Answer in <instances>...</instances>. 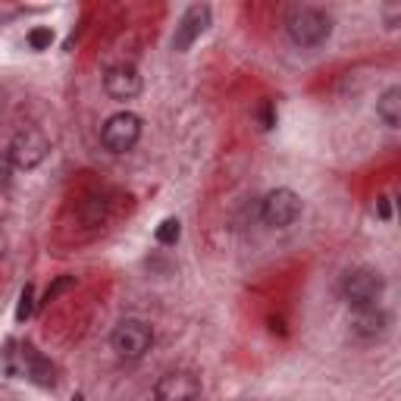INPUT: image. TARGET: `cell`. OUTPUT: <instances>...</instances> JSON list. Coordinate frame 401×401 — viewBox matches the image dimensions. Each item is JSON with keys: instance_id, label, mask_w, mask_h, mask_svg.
Masks as SVG:
<instances>
[{"instance_id": "7a4b0ae2", "label": "cell", "mask_w": 401, "mask_h": 401, "mask_svg": "<svg viewBox=\"0 0 401 401\" xmlns=\"http://www.w3.org/2000/svg\"><path fill=\"white\" fill-rule=\"evenodd\" d=\"M383 292H386V279H383V273H376V270L360 266V270H351L342 276V298L348 301L354 311L373 307L383 298Z\"/></svg>"}, {"instance_id": "ba28073f", "label": "cell", "mask_w": 401, "mask_h": 401, "mask_svg": "<svg viewBox=\"0 0 401 401\" xmlns=\"http://www.w3.org/2000/svg\"><path fill=\"white\" fill-rule=\"evenodd\" d=\"M207 25H210V6H207V4L189 6V10L182 13V19H179V25H176L172 48H176L179 53H185V50H189L191 44H195L198 38L207 32Z\"/></svg>"}, {"instance_id": "2e32d148", "label": "cell", "mask_w": 401, "mask_h": 401, "mask_svg": "<svg viewBox=\"0 0 401 401\" xmlns=\"http://www.w3.org/2000/svg\"><path fill=\"white\" fill-rule=\"evenodd\" d=\"M76 289V276H57L53 283L48 285V292H44V304H50V301H57L63 292Z\"/></svg>"}, {"instance_id": "5bb4252c", "label": "cell", "mask_w": 401, "mask_h": 401, "mask_svg": "<svg viewBox=\"0 0 401 401\" xmlns=\"http://www.w3.org/2000/svg\"><path fill=\"white\" fill-rule=\"evenodd\" d=\"M179 236H182V223H179L176 217L163 219V223L157 226V242H160V245H176Z\"/></svg>"}, {"instance_id": "277c9868", "label": "cell", "mask_w": 401, "mask_h": 401, "mask_svg": "<svg viewBox=\"0 0 401 401\" xmlns=\"http://www.w3.org/2000/svg\"><path fill=\"white\" fill-rule=\"evenodd\" d=\"M138 138H142V119L129 110L113 113V116L104 123V129H100V142H104V148L110 154L132 151L138 144Z\"/></svg>"}, {"instance_id": "ffe728a7", "label": "cell", "mask_w": 401, "mask_h": 401, "mask_svg": "<svg viewBox=\"0 0 401 401\" xmlns=\"http://www.w3.org/2000/svg\"><path fill=\"white\" fill-rule=\"evenodd\" d=\"M376 210H379V217H383V219H389V198H379L376 200Z\"/></svg>"}, {"instance_id": "7c38bea8", "label": "cell", "mask_w": 401, "mask_h": 401, "mask_svg": "<svg viewBox=\"0 0 401 401\" xmlns=\"http://www.w3.org/2000/svg\"><path fill=\"white\" fill-rule=\"evenodd\" d=\"M76 217H79V223L85 226V229H100V226L107 223V217H110V207H107V198H100V195H88L79 204V210H76Z\"/></svg>"}, {"instance_id": "7402d4cb", "label": "cell", "mask_w": 401, "mask_h": 401, "mask_svg": "<svg viewBox=\"0 0 401 401\" xmlns=\"http://www.w3.org/2000/svg\"><path fill=\"white\" fill-rule=\"evenodd\" d=\"M0 254H4V236H0Z\"/></svg>"}, {"instance_id": "52a82bcc", "label": "cell", "mask_w": 401, "mask_h": 401, "mask_svg": "<svg viewBox=\"0 0 401 401\" xmlns=\"http://www.w3.org/2000/svg\"><path fill=\"white\" fill-rule=\"evenodd\" d=\"M200 395V376L191 370H172L163 373L154 386V398L157 401H198Z\"/></svg>"}, {"instance_id": "44dd1931", "label": "cell", "mask_w": 401, "mask_h": 401, "mask_svg": "<svg viewBox=\"0 0 401 401\" xmlns=\"http://www.w3.org/2000/svg\"><path fill=\"white\" fill-rule=\"evenodd\" d=\"M72 401H85V395H72Z\"/></svg>"}, {"instance_id": "8fae6325", "label": "cell", "mask_w": 401, "mask_h": 401, "mask_svg": "<svg viewBox=\"0 0 401 401\" xmlns=\"http://www.w3.org/2000/svg\"><path fill=\"white\" fill-rule=\"evenodd\" d=\"M22 367H25V376L32 379V383H38V386H44V389H50L53 383H57V376H53V364L48 358H44L41 351L35 348L32 342H25L22 345Z\"/></svg>"}, {"instance_id": "4fadbf2b", "label": "cell", "mask_w": 401, "mask_h": 401, "mask_svg": "<svg viewBox=\"0 0 401 401\" xmlns=\"http://www.w3.org/2000/svg\"><path fill=\"white\" fill-rule=\"evenodd\" d=\"M376 113L389 129H398L401 125V88L398 85H392V88L383 91V97L376 100Z\"/></svg>"}, {"instance_id": "6da1fadb", "label": "cell", "mask_w": 401, "mask_h": 401, "mask_svg": "<svg viewBox=\"0 0 401 401\" xmlns=\"http://www.w3.org/2000/svg\"><path fill=\"white\" fill-rule=\"evenodd\" d=\"M285 32L298 48H320L332 32V19L317 6H292L285 16Z\"/></svg>"}, {"instance_id": "3957f363", "label": "cell", "mask_w": 401, "mask_h": 401, "mask_svg": "<svg viewBox=\"0 0 401 401\" xmlns=\"http://www.w3.org/2000/svg\"><path fill=\"white\" fill-rule=\"evenodd\" d=\"M10 163L19 166V170H35V166H41L44 160H48L50 154V142L48 135H44L41 129H35V125H25V129H19L16 135H13L10 148Z\"/></svg>"}, {"instance_id": "9a60e30c", "label": "cell", "mask_w": 401, "mask_h": 401, "mask_svg": "<svg viewBox=\"0 0 401 401\" xmlns=\"http://www.w3.org/2000/svg\"><path fill=\"white\" fill-rule=\"evenodd\" d=\"M35 313V289L32 285H25L22 292H19V304H16V323H25V320Z\"/></svg>"}, {"instance_id": "9c48e42d", "label": "cell", "mask_w": 401, "mask_h": 401, "mask_svg": "<svg viewBox=\"0 0 401 401\" xmlns=\"http://www.w3.org/2000/svg\"><path fill=\"white\" fill-rule=\"evenodd\" d=\"M104 91L113 100H132L142 95V76L132 63H119L104 76Z\"/></svg>"}, {"instance_id": "8992f818", "label": "cell", "mask_w": 401, "mask_h": 401, "mask_svg": "<svg viewBox=\"0 0 401 401\" xmlns=\"http://www.w3.org/2000/svg\"><path fill=\"white\" fill-rule=\"evenodd\" d=\"M260 217H264L266 226L273 229H285L301 217V198L292 189H276L264 198V207H260Z\"/></svg>"}, {"instance_id": "d6986e66", "label": "cell", "mask_w": 401, "mask_h": 401, "mask_svg": "<svg viewBox=\"0 0 401 401\" xmlns=\"http://www.w3.org/2000/svg\"><path fill=\"white\" fill-rule=\"evenodd\" d=\"M10 172H13V163H10V154L0 151V189L10 182Z\"/></svg>"}, {"instance_id": "ac0fdd59", "label": "cell", "mask_w": 401, "mask_h": 401, "mask_svg": "<svg viewBox=\"0 0 401 401\" xmlns=\"http://www.w3.org/2000/svg\"><path fill=\"white\" fill-rule=\"evenodd\" d=\"M257 116H260V125H264V129H273V125H276V110H273L270 100H260Z\"/></svg>"}, {"instance_id": "e0dca14e", "label": "cell", "mask_w": 401, "mask_h": 401, "mask_svg": "<svg viewBox=\"0 0 401 401\" xmlns=\"http://www.w3.org/2000/svg\"><path fill=\"white\" fill-rule=\"evenodd\" d=\"M50 41H53V32H50V29H32V32H29V44H32L35 50H48Z\"/></svg>"}, {"instance_id": "30bf717a", "label": "cell", "mask_w": 401, "mask_h": 401, "mask_svg": "<svg viewBox=\"0 0 401 401\" xmlns=\"http://www.w3.org/2000/svg\"><path fill=\"white\" fill-rule=\"evenodd\" d=\"M386 326H389V313H386L379 304L360 307V311L351 313V332H354L358 339H364V342H373V339H379V336L386 332Z\"/></svg>"}, {"instance_id": "5b68a950", "label": "cell", "mask_w": 401, "mask_h": 401, "mask_svg": "<svg viewBox=\"0 0 401 401\" xmlns=\"http://www.w3.org/2000/svg\"><path fill=\"white\" fill-rule=\"evenodd\" d=\"M110 345L119 358L125 360H138L144 351H151L154 345V329L142 320H123L116 329L110 332Z\"/></svg>"}]
</instances>
